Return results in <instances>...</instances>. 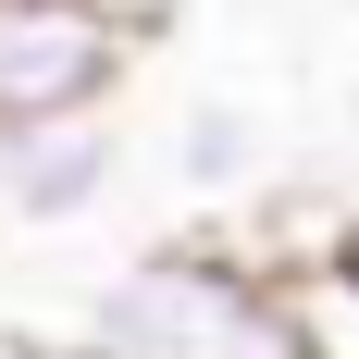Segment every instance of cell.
Masks as SVG:
<instances>
[{
  "mask_svg": "<svg viewBox=\"0 0 359 359\" xmlns=\"http://www.w3.org/2000/svg\"><path fill=\"white\" fill-rule=\"evenodd\" d=\"M87 347L100 359H285V297H273V248L236 236H161L87 297Z\"/></svg>",
  "mask_w": 359,
  "mask_h": 359,
  "instance_id": "6da1fadb",
  "label": "cell"
},
{
  "mask_svg": "<svg viewBox=\"0 0 359 359\" xmlns=\"http://www.w3.org/2000/svg\"><path fill=\"white\" fill-rule=\"evenodd\" d=\"M137 37L87 0H0V137L13 124H111Z\"/></svg>",
  "mask_w": 359,
  "mask_h": 359,
  "instance_id": "7a4b0ae2",
  "label": "cell"
},
{
  "mask_svg": "<svg viewBox=\"0 0 359 359\" xmlns=\"http://www.w3.org/2000/svg\"><path fill=\"white\" fill-rule=\"evenodd\" d=\"M111 186H124V137L111 124H13L0 137V223H25V236L87 223Z\"/></svg>",
  "mask_w": 359,
  "mask_h": 359,
  "instance_id": "3957f363",
  "label": "cell"
},
{
  "mask_svg": "<svg viewBox=\"0 0 359 359\" xmlns=\"http://www.w3.org/2000/svg\"><path fill=\"white\" fill-rule=\"evenodd\" d=\"M347 236V223H334ZM273 248V297H285V359H359V260L347 248Z\"/></svg>",
  "mask_w": 359,
  "mask_h": 359,
  "instance_id": "277c9868",
  "label": "cell"
},
{
  "mask_svg": "<svg viewBox=\"0 0 359 359\" xmlns=\"http://www.w3.org/2000/svg\"><path fill=\"white\" fill-rule=\"evenodd\" d=\"M174 186L211 198V211H236V198L260 186V124H248L236 100H198V111L174 124Z\"/></svg>",
  "mask_w": 359,
  "mask_h": 359,
  "instance_id": "5b68a950",
  "label": "cell"
},
{
  "mask_svg": "<svg viewBox=\"0 0 359 359\" xmlns=\"http://www.w3.org/2000/svg\"><path fill=\"white\" fill-rule=\"evenodd\" d=\"M87 13H111V25H124V37H137V50H149V37H161V25H186L198 0H87Z\"/></svg>",
  "mask_w": 359,
  "mask_h": 359,
  "instance_id": "8992f818",
  "label": "cell"
},
{
  "mask_svg": "<svg viewBox=\"0 0 359 359\" xmlns=\"http://www.w3.org/2000/svg\"><path fill=\"white\" fill-rule=\"evenodd\" d=\"M13 359H100V347H87V334H62V347H13Z\"/></svg>",
  "mask_w": 359,
  "mask_h": 359,
  "instance_id": "52a82bcc",
  "label": "cell"
},
{
  "mask_svg": "<svg viewBox=\"0 0 359 359\" xmlns=\"http://www.w3.org/2000/svg\"><path fill=\"white\" fill-rule=\"evenodd\" d=\"M334 248H347V260H359V211H347V236H334Z\"/></svg>",
  "mask_w": 359,
  "mask_h": 359,
  "instance_id": "ba28073f",
  "label": "cell"
},
{
  "mask_svg": "<svg viewBox=\"0 0 359 359\" xmlns=\"http://www.w3.org/2000/svg\"><path fill=\"white\" fill-rule=\"evenodd\" d=\"M347 124H359V87H347Z\"/></svg>",
  "mask_w": 359,
  "mask_h": 359,
  "instance_id": "9c48e42d",
  "label": "cell"
}]
</instances>
